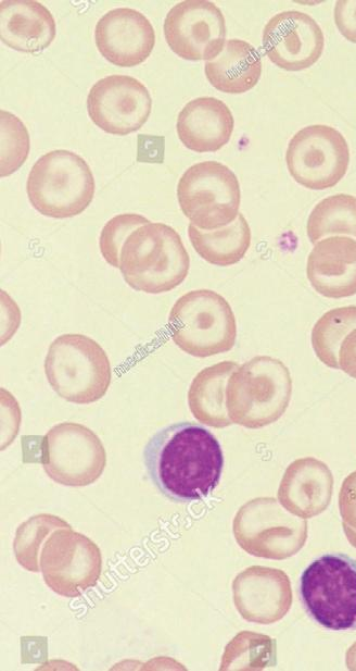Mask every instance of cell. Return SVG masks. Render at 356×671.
Listing matches in <instances>:
<instances>
[{
    "mask_svg": "<svg viewBox=\"0 0 356 671\" xmlns=\"http://www.w3.org/2000/svg\"><path fill=\"white\" fill-rule=\"evenodd\" d=\"M150 222L137 213H123L110 219L103 226L99 238L100 251L105 261L118 268L119 252L127 237L136 228Z\"/></svg>",
    "mask_w": 356,
    "mask_h": 671,
    "instance_id": "obj_30",
    "label": "cell"
},
{
    "mask_svg": "<svg viewBox=\"0 0 356 671\" xmlns=\"http://www.w3.org/2000/svg\"><path fill=\"white\" fill-rule=\"evenodd\" d=\"M99 52L112 64L132 67L143 63L155 45L151 22L139 11L117 8L100 17L94 28Z\"/></svg>",
    "mask_w": 356,
    "mask_h": 671,
    "instance_id": "obj_17",
    "label": "cell"
},
{
    "mask_svg": "<svg viewBox=\"0 0 356 671\" xmlns=\"http://www.w3.org/2000/svg\"><path fill=\"white\" fill-rule=\"evenodd\" d=\"M334 22L339 32L356 44V0H339L334 7Z\"/></svg>",
    "mask_w": 356,
    "mask_h": 671,
    "instance_id": "obj_32",
    "label": "cell"
},
{
    "mask_svg": "<svg viewBox=\"0 0 356 671\" xmlns=\"http://www.w3.org/2000/svg\"><path fill=\"white\" fill-rule=\"evenodd\" d=\"M39 461L54 482L65 486H87L101 476L106 452L89 427L62 422L42 437Z\"/></svg>",
    "mask_w": 356,
    "mask_h": 671,
    "instance_id": "obj_10",
    "label": "cell"
},
{
    "mask_svg": "<svg viewBox=\"0 0 356 671\" xmlns=\"http://www.w3.org/2000/svg\"><path fill=\"white\" fill-rule=\"evenodd\" d=\"M356 327V306L331 309L321 315L312 330V346L327 366L340 369L339 350L346 335Z\"/></svg>",
    "mask_w": 356,
    "mask_h": 671,
    "instance_id": "obj_26",
    "label": "cell"
},
{
    "mask_svg": "<svg viewBox=\"0 0 356 671\" xmlns=\"http://www.w3.org/2000/svg\"><path fill=\"white\" fill-rule=\"evenodd\" d=\"M232 531L247 554L281 560L297 554L307 539V521L292 514L274 497H257L236 513Z\"/></svg>",
    "mask_w": 356,
    "mask_h": 671,
    "instance_id": "obj_8",
    "label": "cell"
},
{
    "mask_svg": "<svg viewBox=\"0 0 356 671\" xmlns=\"http://www.w3.org/2000/svg\"><path fill=\"white\" fill-rule=\"evenodd\" d=\"M190 258L180 235L165 223L141 225L125 240L118 269L135 290L162 294L179 286L188 275Z\"/></svg>",
    "mask_w": 356,
    "mask_h": 671,
    "instance_id": "obj_2",
    "label": "cell"
},
{
    "mask_svg": "<svg viewBox=\"0 0 356 671\" xmlns=\"http://www.w3.org/2000/svg\"><path fill=\"white\" fill-rule=\"evenodd\" d=\"M292 395L287 365L269 356H256L239 365L227 384L226 402L232 423L260 428L285 412Z\"/></svg>",
    "mask_w": 356,
    "mask_h": 671,
    "instance_id": "obj_3",
    "label": "cell"
},
{
    "mask_svg": "<svg viewBox=\"0 0 356 671\" xmlns=\"http://www.w3.org/2000/svg\"><path fill=\"white\" fill-rule=\"evenodd\" d=\"M333 492L328 465L314 458L294 460L285 469L278 488L280 505L294 515L309 519L323 512Z\"/></svg>",
    "mask_w": 356,
    "mask_h": 671,
    "instance_id": "obj_19",
    "label": "cell"
},
{
    "mask_svg": "<svg viewBox=\"0 0 356 671\" xmlns=\"http://www.w3.org/2000/svg\"><path fill=\"white\" fill-rule=\"evenodd\" d=\"M300 597L307 614L331 631L356 630V560L325 554L300 579Z\"/></svg>",
    "mask_w": 356,
    "mask_h": 671,
    "instance_id": "obj_7",
    "label": "cell"
},
{
    "mask_svg": "<svg viewBox=\"0 0 356 671\" xmlns=\"http://www.w3.org/2000/svg\"><path fill=\"white\" fill-rule=\"evenodd\" d=\"M152 98L148 88L127 75H109L96 82L87 97L90 120L102 131L125 136L148 121Z\"/></svg>",
    "mask_w": 356,
    "mask_h": 671,
    "instance_id": "obj_14",
    "label": "cell"
},
{
    "mask_svg": "<svg viewBox=\"0 0 356 671\" xmlns=\"http://www.w3.org/2000/svg\"><path fill=\"white\" fill-rule=\"evenodd\" d=\"M262 59L247 41L229 39L215 59L206 61L204 72L209 84L226 94L251 90L262 75Z\"/></svg>",
    "mask_w": 356,
    "mask_h": 671,
    "instance_id": "obj_22",
    "label": "cell"
},
{
    "mask_svg": "<svg viewBox=\"0 0 356 671\" xmlns=\"http://www.w3.org/2000/svg\"><path fill=\"white\" fill-rule=\"evenodd\" d=\"M96 190L92 171L77 153L56 149L41 156L26 183L31 206L42 215L73 218L91 203Z\"/></svg>",
    "mask_w": 356,
    "mask_h": 671,
    "instance_id": "obj_4",
    "label": "cell"
},
{
    "mask_svg": "<svg viewBox=\"0 0 356 671\" xmlns=\"http://www.w3.org/2000/svg\"><path fill=\"white\" fill-rule=\"evenodd\" d=\"M71 527L63 519L49 513H40L30 517L23 522L15 532L13 550L16 561L30 572L40 569L39 555L43 542L55 530Z\"/></svg>",
    "mask_w": 356,
    "mask_h": 671,
    "instance_id": "obj_28",
    "label": "cell"
},
{
    "mask_svg": "<svg viewBox=\"0 0 356 671\" xmlns=\"http://www.w3.org/2000/svg\"><path fill=\"white\" fill-rule=\"evenodd\" d=\"M346 666L349 670H356V642L346 651Z\"/></svg>",
    "mask_w": 356,
    "mask_h": 671,
    "instance_id": "obj_34",
    "label": "cell"
},
{
    "mask_svg": "<svg viewBox=\"0 0 356 671\" xmlns=\"http://www.w3.org/2000/svg\"><path fill=\"white\" fill-rule=\"evenodd\" d=\"M173 341L186 353L205 358L229 351L236 344L237 322L228 301L211 289L179 297L168 315Z\"/></svg>",
    "mask_w": 356,
    "mask_h": 671,
    "instance_id": "obj_6",
    "label": "cell"
},
{
    "mask_svg": "<svg viewBox=\"0 0 356 671\" xmlns=\"http://www.w3.org/2000/svg\"><path fill=\"white\" fill-rule=\"evenodd\" d=\"M340 369L356 378V327L343 339L339 350Z\"/></svg>",
    "mask_w": 356,
    "mask_h": 671,
    "instance_id": "obj_33",
    "label": "cell"
},
{
    "mask_svg": "<svg viewBox=\"0 0 356 671\" xmlns=\"http://www.w3.org/2000/svg\"><path fill=\"white\" fill-rule=\"evenodd\" d=\"M143 460L153 484L168 499L191 502L205 498L218 485L224 455L217 438L192 422H178L155 433Z\"/></svg>",
    "mask_w": 356,
    "mask_h": 671,
    "instance_id": "obj_1",
    "label": "cell"
},
{
    "mask_svg": "<svg viewBox=\"0 0 356 671\" xmlns=\"http://www.w3.org/2000/svg\"><path fill=\"white\" fill-rule=\"evenodd\" d=\"M44 373L60 397L78 405L104 397L112 380L106 352L94 339L82 334H63L50 344Z\"/></svg>",
    "mask_w": 356,
    "mask_h": 671,
    "instance_id": "obj_5",
    "label": "cell"
},
{
    "mask_svg": "<svg viewBox=\"0 0 356 671\" xmlns=\"http://www.w3.org/2000/svg\"><path fill=\"white\" fill-rule=\"evenodd\" d=\"M40 569L46 584L64 597H79L93 587L101 574L98 545L72 527L55 530L43 543Z\"/></svg>",
    "mask_w": 356,
    "mask_h": 671,
    "instance_id": "obj_12",
    "label": "cell"
},
{
    "mask_svg": "<svg viewBox=\"0 0 356 671\" xmlns=\"http://www.w3.org/2000/svg\"><path fill=\"white\" fill-rule=\"evenodd\" d=\"M238 368L237 362L221 361L204 368L192 380L188 405L200 423L216 428L232 424L227 410L226 390L229 377Z\"/></svg>",
    "mask_w": 356,
    "mask_h": 671,
    "instance_id": "obj_23",
    "label": "cell"
},
{
    "mask_svg": "<svg viewBox=\"0 0 356 671\" xmlns=\"http://www.w3.org/2000/svg\"><path fill=\"white\" fill-rule=\"evenodd\" d=\"M233 115L228 105L214 97H199L179 112L177 135L182 145L195 152H215L231 138Z\"/></svg>",
    "mask_w": 356,
    "mask_h": 671,
    "instance_id": "obj_20",
    "label": "cell"
},
{
    "mask_svg": "<svg viewBox=\"0 0 356 671\" xmlns=\"http://www.w3.org/2000/svg\"><path fill=\"white\" fill-rule=\"evenodd\" d=\"M290 175L300 185L322 190L335 186L345 175L349 148L335 128L315 124L303 127L290 139L285 152Z\"/></svg>",
    "mask_w": 356,
    "mask_h": 671,
    "instance_id": "obj_11",
    "label": "cell"
},
{
    "mask_svg": "<svg viewBox=\"0 0 356 671\" xmlns=\"http://www.w3.org/2000/svg\"><path fill=\"white\" fill-rule=\"evenodd\" d=\"M306 232L312 244L338 234L356 238V197L335 194L320 200L309 213Z\"/></svg>",
    "mask_w": 356,
    "mask_h": 671,
    "instance_id": "obj_25",
    "label": "cell"
},
{
    "mask_svg": "<svg viewBox=\"0 0 356 671\" xmlns=\"http://www.w3.org/2000/svg\"><path fill=\"white\" fill-rule=\"evenodd\" d=\"M188 236L193 249L206 262L229 266L242 260L251 245V228L242 213L217 229L204 231L189 224Z\"/></svg>",
    "mask_w": 356,
    "mask_h": 671,
    "instance_id": "obj_24",
    "label": "cell"
},
{
    "mask_svg": "<svg viewBox=\"0 0 356 671\" xmlns=\"http://www.w3.org/2000/svg\"><path fill=\"white\" fill-rule=\"evenodd\" d=\"M177 199L190 224L212 231L232 223L241 201L237 175L217 161H203L188 167L177 184Z\"/></svg>",
    "mask_w": 356,
    "mask_h": 671,
    "instance_id": "obj_9",
    "label": "cell"
},
{
    "mask_svg": "<svg viewBox=\"0 0 356 671\" xmlns=\"http://www.w3.org/2000/svg\"><path fill=\"white\" fill-rule=\"evenodd\" d=\"M312 287L327 298L356 295V240L331 236L316 243L306 264Z\"/></svg>",
    "mask_w": 356,
    "mask_h": 671,
    "instance_id": "obj_18",
    "label": "cell"
},
{
    "mask_svg": "<svg viewBox=\"0 0 356 671\" xmlns=\"http://www.w3.org/2000/svg\"><path fill=\"white\" fill-rule=\"evenodd\" d=\"M0 176L17 171L27 160L30 140L24 123L5 110L0 111Z\"/></svg>",
    "mask_w": 356,
    "mask_h": 671,
    "instance_id": "obj_29",
    "label": "cell"
},
{
    "mask_svg": "<svg viewBox=\"0 0 356 671\" xmlns=\"http://www.w3.org/2000/svg\"><path fill=\"white\" fill-rule=\"evenodd\" d=\"M164 36L179 58L211 61L219 55L226 44L225 17L211 1L185 0L166 14Z\"/></svg>",
    "mask_w": 356,
    "mask_h": 671,
    "instance_id": "obj_13",
    "label": "cell"
},
{
    "mask_svg": "<svg viewBox=\"0 0 356 671\" xmlns=\"http://www.w3.org/2000/svg\"><path fill=\"white\" fill-rule=\"evenodd\" d=\"M276 663L275 638L242 631L226 645L219 670H262Z\"/></svg>",
    "mask_w": 356,
    "mask_h": 671,
    "instance_id": "obj_27",
    "label": "cell"
},
{
    "mask_svg": "<svg viewBox=\"0 0 356 671\" xmlns=\"http://www.w3.org/2000/svg\"><path fill=\"white\" fill-rule=\"evenodd\" d=\"M233 602L243 619L271 624L282 619L292 605L289 576L279 569L252 566L232 582Z\"/></svg>",
    "mask_w": 356,
    "mask_h": 671,
    "instance_id": "obj_16",
    "label": "cell"
},
{
    "mask_svg": "<svg viewBox=\"0 0 356 671\" xmlns=\"http://www.w3.org/2000/svg\"><path fill=\"white\" fill-rule=\"evenodd\" d=\"M339 510L348 543L356 548V471L345 477L339 493Z\"/></svg>",
    "mask_w": 356,
    "mask_h": 671,
    "instance_id": "obj_31",
    "label": "cell"
},
{
    "mask_svg": "<svg viewBox=\"0 0 356 671\" xmlns=\"http://www.w3.org/2000/svg\"><path fill=\"white\" fill-rule=\"evenodd\" d=\"M56 25L52 13L35 0L0 2V38L9 48L37 53L54 40Z\"/></svg>",
    "mask_w": 356,
    "mask_h": 671,
    "instance_id": "obj_21",
    "label": "cell"
},
{
    "mask_svg": "<svg viewBox=\"0 0 356 671\" xmlns=\"http://www.w3.org/2000/svg\"><path fill=\"white\" fill-rule=\"evenodd\" d=\"M265 54L278 67L297 72L314 65L322 54L325 36L308 14L282 11L275 14L263 29Z\"/></svg>",
    "mask_w": 356,
    "mask_h": 671,
    "instance_id": "obj_15",
    "label": "cell"
}]
</instances>
